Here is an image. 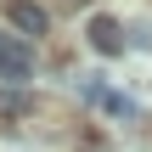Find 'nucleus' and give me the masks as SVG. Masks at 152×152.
Masks as SVG:
<instances>
[{
	"instance_id": "nucleus-1",
	"label": "nucleus",
	"mask_w": 152,
	"mask_h": 152,
	"mask_svg": "<svg viewBox=\"0 0 152 152\" xmlns=\"http://www.w3.org/2000/svg\"><path fill=\"white\" fill-rule=\"evenodd\" d=\"M28 79H34V51L6 34V45H0V85L17 90V85H28Z\"/></svg>"
},
{
	"instance_id": "nucleus-2",
	"label": "nucleus",
	"mask_w": 152,
	"mask_h": 152,
	"mask_svg": "<svg viewBox=\"0 0 152 152\" xmlns=\"http://www.w3.org/2000/svg\"><path fill=\"white\" fill-rule=\"evenodd\" d=\"M85 34H90V45H96L102 56H118V51H124V28H118V17H107V11H96Z\"/></svg>"
},
{
	"instance_id": "nucleus-3",
	"label": "nucleus",
	"mask_w": 152,
	"mask_h": 152,
	"mask_svg": "<svg viewBox=\"0 0 152 152\" xmlns=\"http://www.w3.org/2000/svg\"><path fill=\"white\" fill-rule=\"evenodd\" d=\"M11 23H17V34H45V23H51V17H45L39 6L17 0V6H11Z\"/></svg>"
},
{
	"instance_id": "nucleus-4",
	"label": "nucleus",
	"mask_w": 152,
	"mask_h": 152,
	"mask_svg": "<svg viewBox=\"0 0 152 152\" xmlns=\"http://www.w3.org/2000/svg\"><path fill=\"white\" fill-rule=\"evenodd\" d=\"M102 113H113V118H135V102L130 96H118V90H102V102H96Z\"/></svg>"
},
{
	"instance_id": "nucleus-5",
	"label": "nucleus",
	"mask_w": 152,
	"mask_h": 152,
	"mask_svg": "<svg viewBox=\"0 0 152 152\" xmlns=\"http://www.w3.org/2000/svg\"><path fill=\"white\" fill-rule=\"evenodd\" d=\"M0 113H23V96H11V90H6V96H0Z\"/></svg>"
}]
</instances>
